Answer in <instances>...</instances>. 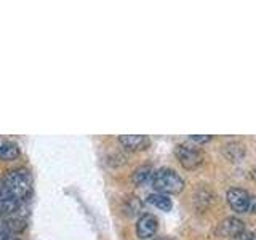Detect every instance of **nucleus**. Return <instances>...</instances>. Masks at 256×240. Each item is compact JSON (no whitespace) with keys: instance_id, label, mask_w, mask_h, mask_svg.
<instances>
[{"instance_id":"nucleus-1","label":"nucleus","mask_w":256,"mask_h":240,"mask_svg":"<svg viewBox=\"0 0 256 240\" xmlns=\"http://www.w3.org/2000/svg\"><path fill=\"white\" fill-rule=\"evenodd\" d=\"M0 184H2L5 198L22 202L24 198H28L32 194L30 173L28 170H24V168H14V170L8 172Z\"/></svg>"},{"instance_id":"nucleus-2","label":"nucleus","mask_w":256,"mask_h":240,"mask_svg":"<svg viewBox=\"0 0 256 240\" xmlns=\"http://www.w3.org/2000/svg\"><path fill=\"white\" fill-rule=\"evenodd\" d=\"M152 188H154L158 194H180L184 189V180L172 168H160L154 172L150 180Z\"/></svg>"},{"instance_id":"nucleus-3","label":"nucleus","mask_w":256,"mask_h":240,"mask_svg":"<svg viewBox=\"0 0 256 240\" xmlns=\"http://www.w3.org/2000/svg\"><path fill=\"white\" fill-rule=\"evenodd\" d=\"M226 198L229 206L237 213H256V196H252L245 189H229Z\"/></svg>"},{"instance_id":"nucleus-4","label":"nucleus","mask_w":256,"mask_h":240,"mask_svg":"<svg viewBox=\"0 0 256 240\" xmlns=\"http://www.w3.org/2000/svg\"><path fill=\"white\" fill-rule=\"evenodd\" d=\"M176 157H178L180 164L186 168V170H194L204 164V154L202 150L196 146H190L188 142H182L176 146Z\"/></svg>"},{"instance_id":"nucleus-5","label":"nucleus","mask_w":256,"mask_h":240,"mask_svg":"<svg viewBox=\"0 0 256 240\" xmlns=\"http://www.w3.org/2000/svg\"><path fill=\"white\" fill-rule=\"evenodd\" d=\"M158 229V221L154 214L144 213L140 216L138 222H136V234L140 238H150L152 236H156V232Z\"/></svg>"},{"instance_id":"nucleus-6","label":"nucleus","mask_w":256,"mask_h":240,"mask_svg":"<svg viewBox=\"0 0 256 240\" xmlns=\"http://www.w3.org/2000/svg\"><path fill=\"white\" fill-rule=\"evenodd\" d=\"M118 142L126 150H144L150 146V140L144 134H120Z\"/></svg>"},{"instance_id":"nucleus-7","label":"nucleus","mask_w":256,"mask_h":240,"mask_svg":"<svg viewBox=\"0 0 256 240\" xmlns=\"http://www.w3.org/2000/svg\"><path fill=\"white\" fill-rule=\"evenodd\" d=\"M242 230H245L244 222L238 218H226L220 222L218 226V234L222 237H236L237 234H240Z\"/></svg>"},{"instance_id":"nucleus-8","label":"nucleus","mask_w":256,"mask_h":240,"mask_svg":"<svg viewBox=\"0 0 256 240\" xmlns=\"http://www.w3.org/2000/svg\"><path fill=\"white\" fill-rule=\"evenodd\" d=\"M21 156V149L14 141L0 138V160L4 162H12V160H16Z\"/></svg>"},{"instance_id":"nucleus-9","label":"nucleus","mask_w":256,"mask_h":240,"mask_svg":"<svg viewBox=\"0 0 256 240\" xmlns=\"http://www.w3.org/2000/svg\"><path fill=\"white\" fill-rule=\"evenodd\" d=\"M2 228H5L6 230L13 232V234H20L21 230L26 229V220L20 218V216H6V218H4L2 224H0Z\"/></svg>"},{"instance_id":"nucleus-10","label":"nucleus","mask_w":256,"mask_h":240,"mask_svg":"<svg viewBox=\"0 0 256 240\" xmlns=\"http://www.w3.org/2000/svg\"><path fill=\"white\" fill-rule=\"evenodd\" d=\"M152 174H154V170L149 165H142L140 168H136L132 174V181L136 184V186H142L152 180Z\"/></svg>"},{"instance_id":"nucleus-11","label":"nucleus","mask_w":256,"mask_h":240,"mask_svg":"<svg viewBox=\"0 0 256 240\" xmlns=\"http://www.w3.org/2000/svg\"><path fill=\"white\" fill-rule=\"evenodd\" d=\"M148 204L154 205L156 208H158V210H162V212H170L172 210V200L168 198V196L158 194V192H156V194H150L148 197Z\"/></svg>"},{"instance_id":"nucleus-12","label":"nucleus","mask_w":256,"mask_h":240,"mask_svg":"<svg viewBox=\"0 0 256 240\" xmlns=\"http://www.w3.org/2000/svg\"><path fill=\"white\" fill-rule=\"evenodd\" d=\"M21 208V202L18 200H12V198H0V216H12L14 214Z\"/></svg>"},{"instance_id":"nucleus-13","label":"nucleus","mask_w":256,"mask_h":240,"mask_svg":"<svg viewBox=\"0 0 256 240\" xmlns=\"http://www.w3.org/2000/svg\"><path fill=\"white\" fill-rule=\"evenodd\" d=\"M224 152H226L228 158L237 162L238 158H242L245 156V146H242V144H238V142H232V144H228Z\"/></svg>"},{"instance_id":"nucleus-14","label":"nucleus","mask_w":256,"mask_h":240,"mask_svg":"<svg viewBox=\"0 0 256 240\" xmlns=\"http://www.w3.org/2000/svg\"><path fill=\"white\" fill-rule=\"evenodd\" d=\"M0 240H21L18 234H13V232L6 230L5 228L0 226Z\"/></svg>"},{"instance_id":"nucleus-15","label":"nucleus","mask_w":256,"mask_h":240,"mask_svg":"<svg viewBox=\"0 0 256 240\" xmlns=\"http://www.w3.org/2000/svg\"><path fill=\"white\" fill-rule=\"evenodd\" d=\"M230 240H256V234L250 230H242L236 237H232Z\"/></svg>"},{"instance_id":"nucleus-16","label":"nucleus","mask_w":256,"mask_h":240,"mask_svg":"<svg viewBox=\"0 0 256 240\" xmlns=\"http://www.w3.org/2000/svg\"><path fill=\"white\" fill-rule=\"evenodd\" d=\"M192 142H208L212 140V136H197V134H192L189 138Z\"/></svg>"},{"instance_id":"nucleus-17","label":"nucleus","mask_w":256,"mask_h":240,"mask_svg":"<svg viewBox=\"0 0 256 240\" xmlns=\"http://www.w3.org/2000/svg\"><path fill=\"white\" fill-rule=\"evenodd\" d=\"M0 198H5V196H4V189H2V184H0Z\"/></svg>"},{"instance_id":"nucleus-18","label":"nucleus","mask_w":256,"mask_h":240,"mask_svg":"<svg viewBox=\"0 0 256 240\" xmlns=\"http://www.w3.org/2000/svg\"><path fill=\"white\" fill-rule=\"evenodd\" d=\"M152 240H172V238H166V237H162V238H152Z\"/></svg>"}]
</instances>
